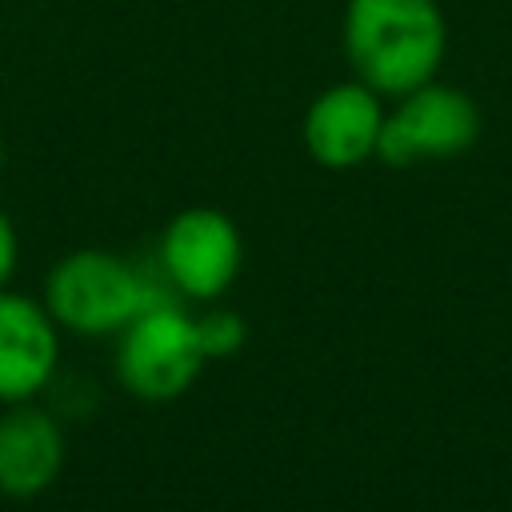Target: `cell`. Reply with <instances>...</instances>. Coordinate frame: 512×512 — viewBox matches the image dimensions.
I'll use <instances>...</instances> for the list:
<instances>
[{
	"label": "cell",
	"mask_w": 512,
	"mask_h": 512,
	"mask_svg": "<svg viewBox=\"0 0 512 512\" xmlns=\"http://www.w3.org/2000/svg\"><path fill=\"white\" fill-rule=\"evenodd\" d=\"M244 260L240 228L228 212L196 204L176 212L156 240V272L180 300H220Z\"/></svg>",
	"instance_id": "5b68a950"
},
{
	"label": "cell",
	"mask_w": 512,
	"mask_h": 512,
	"mask_svg": "<svg viewBox=\"0 0 512 512\" xmlns=\"http://www.w3.org/2000/svg\"><path fill=\"white\" fill-rule=\"evenodd\" d=\"M196 336H200V348H204L208 360H228L244 348L248 324L232 308H212V312L196 316Z\"/></svg>",
	"instance_id": "9c48e42d"
},
{
	"label": "cell",
	"mask_w": 512,
	"mask_h": 512,
	"mask_svg": "<svg viewBox=\"0 0 512 512\" xmlns=\"http://www.w3.org/2000/svg\"><path fill=\"white\" fill-rule=\"evenodd\" d=\"M480 108L464 88L428 80L392 100L384 112V132L376 160L392 168H412L428 160L464 156L480 140Z\"/></svg>",
	"instance_id": "277c9868"
},
{
	"label": "cell",
	"mask_w": 512,
	"mask_h": 512,
	"mask_svg": "<svg viewBox=\"0 0 512 512\" xmlns=\"http://www.w3.org/2000/svg\"><path fill=\"white\" fill-rule=\"evenodd\" d=\"M0 164H4V144H0Z\"/></svg>",
	"instance_id": "8fae6325"
},
{
	"label": "cell",
	"mask_w": 512,
	"mask_h": 512,
	"mask_svg": "<svg viewBox=\"0 0 512 512\" xmlns=\"http://www.w3.org/2000/svg\"><path fill=\"white\" fill-rule=\"evenodd\" d=\"M16 268H20V232H16V220L8 216V208L0 204V292L12 288Z\"/></svg>",
	"instance_id": "30bf717a"
},
{
	"label": "cell",
	"mask_w": 512,
	"mask_h": 512,
	"mask_svg": "<svg viewBox=\"0 0 512 512\" xmlns=\"http://www.w3.org/2000/svg\"><path fill=\"white\" fill-rule=\"evenodd\" d=\"M384 112H388L384 96L376 88H368L364 80H356V76L324 88L304 108V124H300L308 156L320 168H332V172L360 168L380 148Z\"/></svg>",
	"instance_id": "52a82bcc"
},
{
	"label": "cell",
	"mask_w": 512,
	"mask_h": 512,
	"mask_svg": "<svg viewBox=\"0 0 512 512\" xmlns=\"http://www.w3.org/2000/svg\"><path fill=\"white\" fill-rule=\"evenodd\" d=\"M68 456L64 424L40 400L0 404V496L36 500L44 496Z\"/></svg>",
	"instance_id": "ba28073f"
},
{
	"label": "cell",
	"mask_w": 512,
	"mask_h": 512,
	"mask_svg": "<svg viewBox=\"0 0 512 512\" xmlns=\"http://www.w3.org/2000/svg\"><path fill=\"white\" fill-rule=\"evenodd\" d=\"M156 296H176L160 276L108 248H72L48 276L40 300L68 336L100 340L124 332Z\"/></svg>",
	"instance_id": "7a4b0ae2"
},
{
	"label": "cell",
	"mask_w": 512,
	"mask_h": 512,
	"mask_svg": "<svg viewBox=\"0 0 512 512\" xmlns=\"http://www.w3.org/2000/svg\"><path fill=\"white\" fill-rule=\"evenodd\" d=\"M340 44L352 76L396 100L440 76L448 20L436 0H348Z\"/></svg>",
	"instance_id": "6da1fadb"
},
{
	"label": "cell",
	"mask_w": 512,
	"mask_h": 512,
	"mask_svg": "<svg viewBox=\"0 0 512 512\" xmlns=\"http://www.w3.org/2000/svg\"><path fill=\"white\" fill-rule=\"evenodd\" d=\"M64 360V328L52 320L40 296L0 292V404L40 400Z\"/></svg>",
	"instance_id": "8992f818"
},
{
	"label": "cell",
	"mask_w": 512,
	"mask_h": 512,
	"mask_svg": "<svg viewBox=\"0 0 512 512\" xmlns=\"http://www.w3.org/2000/svg\"><path fill=\"white\" fill-rule=\"evenodd\" d=\"M204 364L208 356L196 336V316L180 296H156L124 332H116L112 372L136 400L164 404L184 396Z\"/></svg>",
	"instance_id": "3957f363"
}]
</instances>
